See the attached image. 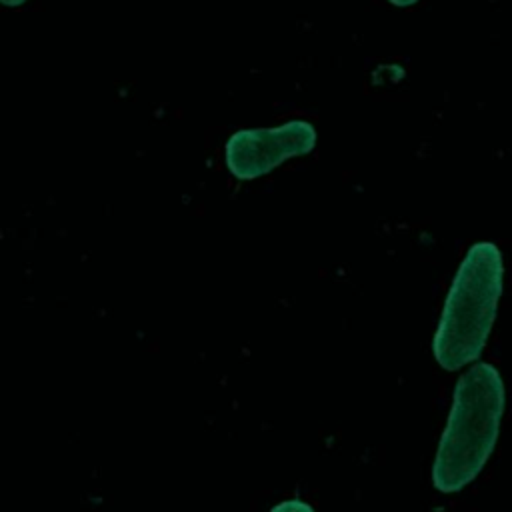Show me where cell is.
<instances>
[{
    "label": "cell",
    "mask_w": 512,
    "mask_h": 512,
    "mask_svg": "<svg viewBox=\"0 0 512 512\" xmlns=\"http://www.w3.org/2000/svg\"><path fill=\"white\" fill-rule=\"evenodd\" d=\"M504 414L500 372L480 362L468 368L454 390V402L442 432L432 482L440 492H458L470 484L490 458Z\"/></svg>",
    "instance_id": "obj_1"
},
{
    "label": "cell",
    "mask_w": 512,
    "mask_h": 512,
    "mask_svg": "<svg viewBox=\"0 0 512 512\" xmlns=\"http://www.w3.org/2000/svg\"><path fill=\"white\" fill-rule=\"evenodd\" d=\"M504 264L492 242H476L464 256L434 336V356L444 370L474 362L488 340L502 294Z\"/></svg>",
    "instance_id": "obj_2"
},
{
    "label": "cell",
    "mask_w": 512,
    "mask_h": 512,
    "mask_svg": "<svg viewBox=\"0 0 512 512\" xmlns=\"http://www.w3.org/2000/svg\"><path fill=\"white\" fill-rule=\"evenodd\" d=\"M316 130L306 120H290L278 128H250L234 132L224 148L228 170L240 180H254L286 158L312 152Z\"/></svg>",
    "instance_id": "obj_3"
},
{
    "label": "cell",
    "mask_w": 512,
    "mask_h": 512,
    "mask_svg": "<svg viewBox=\"0 0 512 512\" xmlns=\"http://www.w3.org/2000/svg\"><path fill=\"white\" fill-rule=\"evenodd\" d=\"M270 512H314L310 504H306L304 500L300 498H290V500H284L280 504H276Z\"/></svg>",
    "instance_id": "obj_4"
},
{
    "label": "cell",
    "mask_w": 512,
    "mask_h": 512,
    "mask_svg": "<svg viewBox=\"0 0 512 512\" xmlns=\"http://www.w3.org/2000/svg\"><path fill=\"white\" fill-rule=\"evenodd\" d=\"M390 4H394V6H400V8H406V6H412V4H416L418 0H388Z\"/></svg>",
    "instance_id": "obj_5"
},
{
    "label": "cell",
    "mask_w": 512,
    "mask_h": 512,
    "mask_svg": "<svg viewBox=\"0 0 512 512\" xmlns=\"http://www.w3.org/2000/svg\"><path fill=\"white\" fill-rule=\"evenodd\" d=\"M26 0H2V4L4 6H10V8H16V6H20V4H24Z\"/></svg>",
    "instance_id": "obj_6"
}]
</instances>
